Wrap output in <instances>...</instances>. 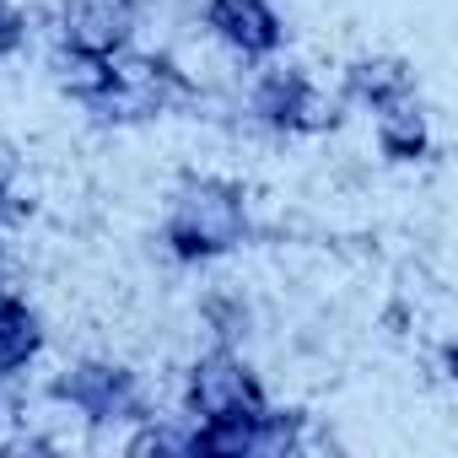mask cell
Wrapping results in <instances>:
<instances>
[{"instance_id": "4", "label": "cell", "mask_w": 458, "mask_h": 458, "mask_svg": "<svg viewBox=\"0 0 458 458\" xmlns=\"http://www.w3.org/2000/svg\"><path fill=\"white\" fill-rule=\"evenodd\" d=\"M33 351H38V324H33V313H28L22 302H12V297H0V372L22 367Z\"/></svg>"}, {"instance_id": "1", "label": "cell", "mask_w": 458, "mask_h": 458, "mask_svg": "<svg viewBox=\"0 0 458 458\" xmlns=\"http://www.w3.org/2000/svg\"><path fill=\"white\" fill-rule=\"evenodd\" d=\"M238 221H243V205L233 189H216V183H199L178 199V216H173V243L183 254H210V249H226L238 238Z\"/></svg>"}, {"instance_id": "5", "label": "cell", "mask_w": 458, "mask_h": 458, "mask_svg": "<svg viewBox=\"0 0 458 458\" xmlns=\"http://www.w3.org/2000/svg\"><path fill=\"white\" fill-rule=\"evenodd\" d=\"M12 44H17V17L0 6V49H12Z\"/></svg>"}, {"instance_id": "2", "label": "cell", "mask_w": 458, "mask_h": 458, "mask_svg": "<svg viewBox=\"0 0 458 458\" xmlns=\"http://www.w3.org/2000/svg\"><path fill=\"white\" fill-rule=\"evenodd\" d=\"M135 6L130 0H71L65 6V38L81 60H108L130 33Z\"/></svg>"}, {"instance_id": "3", "label": "cell", "mask_w": 458, "mask_h": 458, "mask_svg": "<svg viewBox=\"0 0 458 458\" xmlns=\"http://www.w3.org/2000/svg\"><path fill=\"white\" fill-rule=\"evenodd\" d=\"M210 22L233 38L238 49H270L281 38V22L270 17L265 0H216L210 6Z\"/></svg>"}]
</instances>
